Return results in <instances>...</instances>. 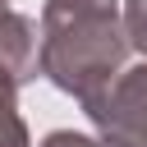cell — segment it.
<instances>
[{"mask_svg": "<svg viewBox=\"0 0 147 147\" xmlns=\"http://www.w3.org/2000/svg\"><path fill=\"white\" fill-rule=\"evenodd\" d=\"M129 55V32L115 18V0H46L37 69L74 92L87 110L115 83Z\"/></svg>", "mask_w": 147, "mask_h": 147, "instance_id": "obj_1", "label": "cell"}, {"mask_svg": "<svg viewBox=\"0 0 147 147\" xmlns=\"http://www.w3.org/2000/svg\"><path fill=\"white\" fill-rule=\"evenodd\" d=\"M87 115L106 129L101 147H147V64L115 78Z\"/></svg>", "mask_w": 147, "mask_h": 147, "instance_id": "obj_2", "label": "cell"}, {"mask_svg": "<svg viewBox=\"0 0 147 147\" xmlns=\"http://www.w3.org/2000/svg\"><path fill=\"white\" fill-rule=\"evenodd\" d=\"M41 147H101V142H92L87 133H69V129H60V133H51Z\"/></svg>", "mask_w": 147, "mask_h": 147, "instance_id": "obj_6", "label": "cell"}, {"mask_svg": "<svg viewBox=\"0 0 147 147\" xmlns=\"http://www.w3.org/2000/svg\"><path fill=\"white\" fill-rule=\"evenodd\" d=\"M14 92H18V83L0 69V147H28V129L14 110Z\"/></svg>", "mask_w": 147, "mask_h": 147, "instance_id": "obj_4", "label": "cell"}, {"mask_svg": "<svg viewBox=\"0 0 147 147\" xmlns=\"http://www.w3.org/2000/svg\"><path fill=\"white\" fill-rule=\"evenodd\" d=\"M124 32H129V46H147V0H129Z\"/></svg>", "mask_w": 147, "mask_h": 147, "instance_id": "obj_5", "label": "cell"}, {"mask_svg": "<svg viewBox=\"0 0 147 147\" xmlns=\"http://www.w3.org/2000/svg\"><path fill=\"white\" fill-rule=\"evenodd\" d=\"M37 28L23 14H5L0 9V69L14 83H28L37 74Z\"/></svg>", "mask_w": 147, "mask_h": 147, "instance_id": "obj_3", "label": "cell"}, {"mask_svg": "<svg viewBox=\"0 0 147 147\" xmlns=\"http://www.w3.org/2000/svg\"><path fill=\"white\" fill-rule=\"evenodd\" d=\"M0 9H5V0H0Z\"/></svg>", "mask_w": 147, "mask_h": 147, "instance_id": "obj_7", "label": "cell"}]
</instances>
